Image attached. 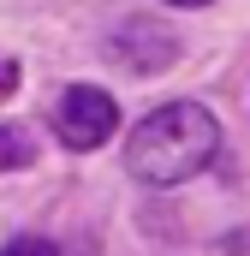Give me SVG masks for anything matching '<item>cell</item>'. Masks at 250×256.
I'll use <instances>...</instances> for the list:
<instances>
[{
    "instance_id": "2",
    "label": "cell",
    "mask_w": 250,
    "mask_h": 256,
    "mask_svg": "<svg viewBox=\"0 0 250 256\" xmlns=\"http://www.w3.org/2000/svg\"><path fill=\"white\" fill-rule=\"evenodd\" d=\"M54 126H60L66 149H102V143L114 137V126H120V108H114L108 90L72 84V90L60 96V108H54Z\"/></svg>"
},
{
    "instance_id": "7",
    "label": "cell",
    "mask_w": 250,
    "mask_h": 256,
    "mask_svg": "<svg viewBox=\"0 0 250 256\" xmlns=\"http://www.w3.org/2000/svg\"><path fill=\"white\" fill-rule=\"evenodd\" d=\"M167 6H208V0H167Z\"/></svg>"
},
{
    "instance_id": "3",
    "label": "cell",
    "mask_w": 250,
    "mask_h": 256,
    "mask_svg": "<svg viewBox=\"0 0 250 256\" xmlns=\"http://www.w3.org/2000/svg\"><path fill=\"white\" fill-rule=\"evenodd\" d=\"M108 54H114V60H125V72H137V78H155L161 66H173L179 42H173L161 24L137 18V24H125L120 36H108Z\"/></svg>"
},
{
    "instance_id": "1",
    "label": "cell",
    "mask_w": 250,
    "mask_h": 256,
    "mask_svg": "<svg viewBox=\"0 0 250 256\" xmlns=\"http://www.w3.org/2000/svg\"><path fill=\"white\" fill-rule=\"evenodd\" d=\"M214 149H220L214 114L196 102H167L125 137V173L143 185H179L214 161Z\"/></svg>"
},
{
    "instance_id": "4",
    "label": "cell",
    "mask_w": 250,
    "mask_h": 256,
    "mask_svg": "<svg viewBox=\"0 0 250 256\" xmlns=\"http://www.w3.org/2000/svg\"><path fill=\"white\" fill-rule=\"evenodd\" d=\"M30 161H36V143L18 126H0V173H18V167H30Z\"/></svg>"
},
{
    "instance_id": "6",
    "label": "cell",
    "mask_w": 250,
    "mask_h": 256,
    "mask_svg": "<svg viewBox=\"0 0 250 256\" xmlns=\"http://www.w3.org/2000/svg\"><path fill=\"white\" fill-rule=\"evenodd\" d=\"M12 84H18V66H12V60H0V96H6Z\"/></svg>"
},
{
    "instance_id": "5",
    "label": "cell",
    "mask_w": 250,
    "mask_h": 256,
    "mask_svg": "<svg viewBox=\"0 0 250 256\" xmlns=\"http://www.w3.org/2000/svg\"><path fill=\"white\" fill-rule=\"evenodd\" d=\"M6 256H60V250H54L48 238H12V244H6Z\"/></svg>"
}]
</instances>
